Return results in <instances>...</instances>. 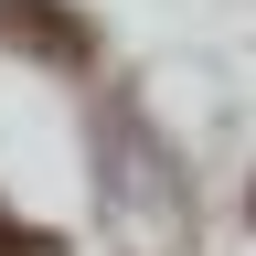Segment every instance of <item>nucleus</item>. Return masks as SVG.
<instances>
[{
	"mask_svg": "<svg viewBox=\"0 0 256 256\" xmlns=\"http://www.w3.org/2000/svg\"><path fill=\"white\" fill-rule=\"evenodd\" d=\"M0 43H22V54H43V64H86L96 32L64 11V0H0Z\"/></svg>",
	"mask_w": 256,
	"mask_h": 256,
	"instance_id": "f257e3e1",
	"label": "nucleus"
},
{
	"mask_svg": "<svg viewBox=\"0 0 256 256\" xmlns=\"http://www.w3.org/2000/svg\"><path fill=\"white\" fill-rule=\"evenodd\" d=\"M0 256H64V235H43V224H11V214H0Z\"/></svg>",
	"mask_w": 256,
	"mask_h": 256,
	"instance_id": "f03ea898",
	"label": "nucleus"
},
{
	"mask_svg": "<svg viewBox=\"0 0 256 256\" xmlns=\"http://www.w3.org/2000/svg\"><path fill=\"white\" fill-rule=\"evenodd\" d=\"M246 214H256V192H246Z\"/></svg>",
	"mask_w": 256,
	"mask_h": 256,
	"instance_id": "7ed1b4c3",
	"label": "nucleus"
}]
</instances>
